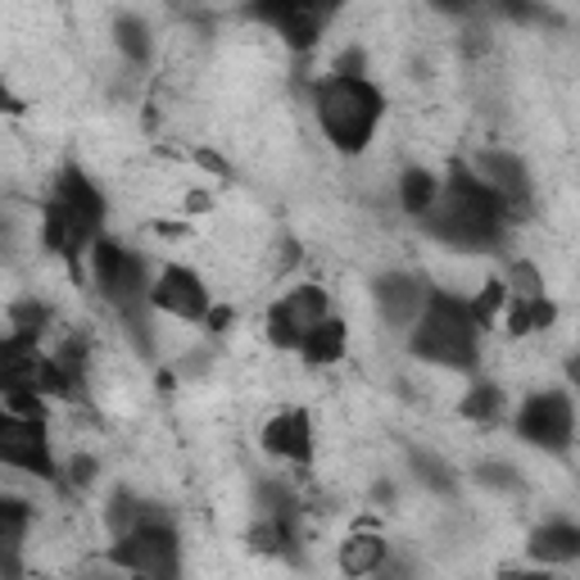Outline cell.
<instances>
[{"mask_svg": "<svg viewBox=\"0 0 580 580\" xmlns=\"http://www.w3.org/2000/svg\"><path fill=\"white\" fill-rule=\"evenodd\" d=\"M0 385H28L37 395H73V381L64 376V367L37 350L0 354Z\"/></svg>", "mask_w": 580, "mask_h": 580, "instance_id": "10", "label": "cell"}, {"mask_svg": "<svg viewBox=\"0 0 580 580\" xmlns=\"http://www.w3.org/2000/svg\"><path fill=\"white\" fill-rule=\"evenodd\" d=\"M345 341H350V335H345V322L341 318H322L309 335H304V359H309V367H327V363H341L345 359Z\"/></svg>", "mask_w": 580, "mask_h": 580, "instance_id": "16", "label": "cell"}, {"mask_svg": "<svg viewBox=\"0 0 580 580\" xmlns=\"http://www.w3.org/2000/svg\"><path fill=\"white\" fill-rule=\"evenodd\" d=\"M504 300H508V286H504V281H486V286H480V296L472 300V313H476L480 331H486V327H495V318H499Z\"/></svg>", "mask_w": 580, "mask_h": 580, "instance_id": "26", "label": "cell"}, {"mask_svg": "<svg viewBox=\"0 0 580 580\" xmlns=\"http://www.w3.org/2000/svg\"><path fill=\"white\" fill-rule=\"evenodd\" d=\"M567 376L580 385V354H571V363H567Z\"/></svg>", "mask_w": 580, "mask_h": 580, "instance_id": "36", "label": "cell"}, {"mask_svg": "<svg viewBox=\"0 0 580 580\" xmlns=\"http://www.w3.org/2000/svg\"><path fill=\"white\" fill-rule=\"evenodd\" d=\"M91 272H95V286H101V296L127 318V327L136 331L141 345H151V335H145V259L123 250L118 240L110 236H95L91 246Z\"/></svg>", "mask_w": 580, "mask_h": 580, "instance_id": "4", "label": "cell"}, {"mask_svg": "<svg viewBox=\"0 0 580 580\" xmlns=\"http://www.w3.org/2000/svg\"><path fill=\"white\" fill-rule=\"evenodd\" d=\"M95 222H86L82 214H73L60 196L45 205V214H41V246L51 250V255H64V259H77L86 246H95Z\"/></svg>", "mask_w": 580, "mask_h": 580, "instance_id": "12", "label": "cell"}, {"mask_svg": "<svg viewBox=\"0 0 580 580\" xmlns=\"http://www.w3.org/2000/svg\"><path fill=\"white\" fill-rule=\"evenodd\" d=\"M376 304H381L385 322L408 327V322L422 313L426 296H422V286H417L413 277H404V272H391V277H381V281H376Z\"/></svg>", "mask_w": 580, "mask_h": 580, "instance_id": "14", "label": "cell"}, {"mask_svg": "<svg viewBox=\"0 0 580 580\" xmlns=\"http://www.w3.org/2000/svg\"><path fill=\"white\" fill-rule=\"evenodd\" d=\"M45 395L28 391V385H6V413L14 417H32V422H45Z\"/></svg>", "mask_w": 580, "mask_h": 580, "instance_id": "27", "label": "cell"}, {"mask_svg": "<svg viewBox=\"0 0 580 580\" xmlns=\"http://www.w3.org/2000/svg\"><path fill=\"white\" fill-rule=\"evenodd\" d=\"M227 322H231V309H214V313H209V327H214V331H222Z\"/></svg>", "mask_w": 580, "mask_h": 580, "instance_id": "35", "label": "cell"}, {"mask_svg": "<svg viewBox=\"0 0 580 580\" xmlns=\"http://www.w3.org/2000/svg\"><path fill=\"white\" fill-rule=\"evenodd\" d=\"M480 173H486V182L499 190L512 209L526 205V168L512 155H499V151L495 155H480Z\"/></svg>", "mask_w": 580, "mask_h": 580, "instance_id": "17", "label": "cell"}, {"mask_svg": "<svg viewBox=\"0 0 580 580\" xmlns=\"http://www.w3.org/2000/svg\"><path fill=\"white\" fill-rule=\"evenodd\" d=\"M508 290H517L521 300H530V296H540V290H545V281H540V272L530 263H512L508 268Z\"/></svg>", "mask_w": 580, "mask_h": 580, "instance_id": "29", "label": "cell"}, {"mask_svg": "<svg viewBox=\"0 0 580 580\" xmlns=\"http://www.w3.org/2000/svg\"><path fill=\"white\" fill-rule=\"evenodd\" d=\"M431 6L445 10V14H480V10H495V14L530 19V0H431Z\"/></svg>", "mask_w": 580, "mask_h": 580, "instance_id": "21", "label": "cell"}, {"mask_svg": "<svg viewBox=\"0 0 580 580\" xmlns=\"http://www.w3.org/2000/svg\"><path fill=\"white\" fill-rule=\"evenodd\" d=\"M530 553L540 562H576L580 558V530L567 526V521H553V526L530 536Z\"/></svg>", "mask_w": 580, "mask_h": 580, "instance_id": "18", "label": "cell"}, {"mask_svg": "<svg viewBox=\"0 0 580 580\" xmlns=\"http://www.w3.org/2000/svg\"><path fill=\"white\" fill-rule=\"evenodd\" d=\"M0 458L10 467H23L32 476H55V454H51V441H45V422H32V417H14L6 413L0 417Z\"/></svg>", "mask_w": 580, "mask_h": 580, "instance_id": "9", "label": "cell"}, {"mask_svg": "<svg viewBox=\"0 0 580 580\" xmlns=\"http://www.w3.org/2000/svg\"><path fill=\"white\" fill-rule=\"evenodd\" d=\"M536 331V322H530V300H517L508 309V335H530Z\"/></svg>", "mask_w": 580, "mask_h": 580, "instance_id": "30", "label": "cell"}, {"mask_svg": "<svg viewBox=\"0 0 580 580\" xmlns=\"http://www.w3.org/2000/svg\"><path fill=\"white\" fill-rule=\"evenodd\" d=\"M110 562L136 571V576H177L182 567V553H177V536L164 526V521H141L136 530H127V536H118V545L110 549Z\"/></svg>", "mask_w": 580, "mask_h": 580, "instance_id": "6", "label": "cell"}, {"mask_svg": "<svg viewBox=\"0 0 580 580\" xmlns=\"http://www.w3.org/2000/svg\"><path fill=\"white\" fill-rule=\"evenodd\" d=\"M385 562V540L381 536H350L345 545H341V571L345 576H367V571H376Z\"/></svg>", "mask_w": 580, "mask_h": 580, "instance_id": "19", "label": "cell"}, {"mask_svg": "<svg viewBox=\"0 0 580 580\" xmlns=\"http://www.w3.org/2000/svg\"><path fill=\"white\" fill-rule=\"evenodd\" d=\"M45 322H51V309L37 304V300H23V304L10 309V327H14V335H28V341H37V335L45 331Z\"/></svg>", "mask_w": 580, "mask_h": 580, "instance_id": "25", "label": "cell"}, {"mask_svg": "<svg viewBox=\"0 0 580 580\" xmlns=\"http://www.w3.org/2000/svg\"><path fill=\"white\" fill-rule=\"evenodd\" d=\"M55 196H60L73 214H82L86 222H95V227L105 222V196L95 190V182H86V173H82V168H64V173H60V182H55Z\"/></svg>", "mask_w": 580, "mask_h": 580, "instance_id": "15", "label": "cell"}, {"mask_svg": "<svg viewBox=\"0 0 580 580\" xmlns=\"http://www.w3.org/2000/svg\"><path fill=\"white\" fill-rule=\"evenodd\" d=\"M69 476L77 480V486H86V480L95 476V463H91V458H73V463H69Z\"/></svg>", "mask_w": 580, "mask_h": 580, "instance_id": "33", "label": "cell"}, {"mask_svg": "<svg viewBox=\"0 0 580 580\" xmlns=\"http://www.w3.org/2000/svg\"><path fill=\"white\" fill-rule=\"evenodd\" d=\"M263 449L286 463H309L313 458V422L304 408H290L263 426Z\"/></svg>", "mask_w": 580, "mask_h": 580, "instance_id": "13", "label": "cell"}, {"mask_svg": "<svg viewBox=\"0 0 580 580\" xmlns=\"http://www.w3.org/2000/svg\"><path fill=\"white\" fill-rule=\"evenodd\" d=\"M313 105H318V123L335 151L359 155V151H367V141L385 114V95L359 73H335V77L318 82Z\"/></svg>", "mask_w": 580, "mask_h": 580, "instance_id": "2", "label": "cell"}, {"mask_svg": "<svg viewBox=\"0 0 580 580\" xmlns=\"http://www.w3.org/2000/svg\"><path fill=\"white\" fill-rule=\"evenodd\" d=\"M151 304L182 318V322H200V318H209V290L190 268H168L151 290Z\"/></svg>", "mask_w": 580, "mask_h": 580, "instance_id": "11", "label": "cell"}, {"mask_svg": "<svg viewBox=\"0 0 580 580\" xmlns=\"http://www.w3.org/2000/svg\"><path fill=\"white\" fill-rule=\"evenodd\" d=\"M327 318V290L318 286H300V290H290L286 300H277L268 309V341L277 350H300L304 345V335Z\"/></svg>", "mask_w": 580, "mask_h": 580, "instance_id": "8", "label": "cell"}, {"mask_svg": "<svg viewBox=\"0 0 580 580\" xmlns=\"http://www.w3.org/2000/svg\"><path fill=\"white\" fill-rule=\"evenodd\" d=\"M476 331H480V322L472 313V300L435 290V296H426V304L413 322V354L426 363L454 367V372H472L480 363Z\"/></svg>", "mask_w": 580, "mask_h": 580, "instance_id": "3", "label": "cell"}, {"mask_svg": "<svg viewBox=\"0 0 580 580\" xmlns=\"http://www.w3.org/2000/svg\"><path fill=\"white\" fill-rule=\"evenodd\" d=\"M23 530H28V504L19 499H0V549H19L23 540Z\"/></svg>", "mask_w": 580, "mask_h": 580, "instance_id": "23", "label": "cell"}, {"mask_svg": "<svg viewBox=\"0 0 580 580\" xmlns=\"http://www.w3.org/2000/svg\"><path fill=\"white\" fill-rule=\"evenodd\" d=\"M345 0H250V14L268 28H277V37L290 51H313L322 28L335 19Z\"/></svg>", "mask_w": 580, "mask_h": 580, "instance_id": "5", "label": "cell"}, {"mask_svg": "<svg viewBox=\"0 0 580 580\" xmlns=\"http://www.w3.org/2000/svg\"><path fill=\"white\" fill-rule=\"evenodd\" d=\"M571 400L558 395V391H545V395H530L517 413V435L526 445L536 449H549V454H562L571 445Z\"/></svg>", "mask_w": 580, "mask_h": 580, "instance_id": "7", "label": "cell"}, {"mask_svg": "<svg viewBox=\"0 0 580 580\" xmlns=\"http://www.w3.org/2000/svg\"><path fill=\"white\" fill-rule=\"evenodd\" d=\"M196 159H200V168H209V173H218V177H227V164H222V159H218L214 151H200Z\"/></svg>", "mask_w": 580, "mask_h": 580, "instance_id": "34", "label": "cell"}, {"mask_svg": "<svg viewBox=\"0 0 580 580\" xmlns=\"http://www.w3.org/2000/svg\"><path fill=\"white\" fill-rule=\"evenodd\" d=\"M476 476L486 480V486H504V490H508V486H517V480H512V472H508V467H499V463H486V467H480Z\"/></svg>", "mask_w": 580, "mask_h": 580, "instance_id": "32", "label": "cell"}, {"mask_svg": "<svg viewBox=\"0 0 580 580\" xmlns=\"http://www.w3.org/2000/svg\"><path fill=\"white\" fill-rule=\"evenodd\" d=\"M114 41H118V51H123L132 64H145V60H151V28H145L141 19L123 14V19L114 23Z\"/></svg>", "mask_w": 580, "mask_h": 580, "instance_id": "22", "label": "cell"}, {"mask_svg": "<svg viewBox=\"0 0 580 580\" xmlns=\"http://www.w3.org/2000/svg\"><path fill=\"white\" fill-rule=\"evenodd\" d=\"M558 318V309L545 300V296H530V322H536V331H549Z\"/></svg>", "mask_w": 580, "mask_h": 580, "instance_id": "31", "label": "cell"}, {"mask_svg": "<svg viewBox=\"0 0 580 580\" xmlns=\"http://www.w3.org/2000/svg\"><path fill=\"white\" fill-rule=\"evenodd\" d=\"M55 363L64 367V376L73 381V391H82V372H86V341H64V350L55 354Z\"/></svg>", "mask_w": 580, "mask_h": 580, "instance_id": "28", "label": "cell"}, {"mask_svg": "<svg viewBox=\"0 0 580 580\" xmlns=\"http://www.w3.org/2000/svg\"><path fill=\"white\" fill-rule=\"evenodd\" d=\"M441 186H445V182H435L431 173L408 168V173H404V182H400V205H404L413 218H426V214H431V205L441 200Z\"/></svg>", "mask_w": 580, "mask_h": 580, "instance_id": "20", "label": "cell"}, {"mask_svg": "<svg viewBox=\"0 0 580 580\" xmlns=\"http://www.w3.org/2000/svg\"><path fill=\"white\" fill-rule=\"evenodd\" d=\"M508 214H512V205L499 190L486 177H476L458 164L449 173V182L441 186V200L426 214V231L458 250H490V246H499Z\"/></svg>", "mask_w": 580, "mask_h": 580, "instance_id": "1", "label": "cell"}, {"mask_svg": "<svg viewBox=\"0 0 580 580\" xmlns=\"http://www.w3.org/2000/svg\"><path fill=\"white\" fill-rule=\"evenodd\" d=\"M499 408H504V395L495 385H472L467 400H463V417H472V422H495Z\"/></svg>", "mask_w": 580, "mask_h": 580, "instance_id": "24", "label": "cell"}]
</instances>
